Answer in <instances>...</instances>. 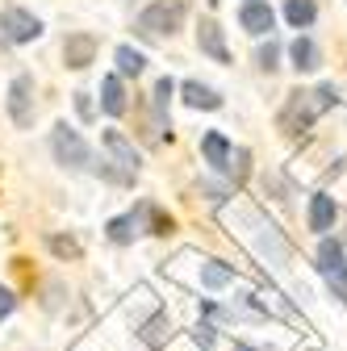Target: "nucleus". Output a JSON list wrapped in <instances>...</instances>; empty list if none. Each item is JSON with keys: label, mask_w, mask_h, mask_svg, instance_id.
<instances>
[{"label": "nucleus", "mask_w": 347, "mask_h": 351, "mask_svg": "<svg viewBox=\"0 0 347 351\" xmlns=\"http://www.w3.org/2000/svg\"><path fill=\"white\" fill-rule=\"evenodd\" d=\"M335 101H339L335 84H322V88H314V93H293L285 101V109H280V130H285V134H301V130H310L314 117L322 109H331Z\"/></svg>", "instance_id": "obj_1"}, {"label": "nucleus", "mask_w": 347, "mask_h": 351, "mask_svg": "<svg viewBox=\"0 0 347 351\" xmlns=\"http://www.w3.org/2000/svg\"><path fill=\"white\" fill-rule=\"evenodd\" d=\"M184 25V0H155L151 9H143L139 13V21H134V29H139V38H171Z\"/></svg>", "instance_id": "obj_2"}, {"label": "nucleus", "mask_w": 347, "mask_h": 351, "mask_svg": "<svg viewBox=\"0 0 347 351\" xmlns=\"http://www.w3.org/2000/svg\"><path fill=\"white\" fill-rule=\"evenodd\" d=\"M51 151H55V159H59L63 167H71V171L93 167V151H88V143H84L67 121H59V125L51 130Z\"/></svg>", "instance_id": "obj_3"}, {"label": "nucleus", "mask_w": 347, "mask_h": 351, "mask_svg": "<svg viewBox=\"0 0 347 351\" xmlns=\"http://www.w3.org/2000/svg\"><path fill=\"white\" fill-rule=\"evenodd\" d=\"M9 117L17 130H29L34 125V75H13L9 84Z\"/></svg>", "instance_id": "obj_4"}, {"label": "nucleus", "mask_w": 347, "mask_h": 351, "mask_svg": "<svg viewBox=\"0 0 347 351\" xmlns=\"http://www.w3.org/2000/svg\"><path fill=\"white\" fill-rule=\"evenodd\" d=\"M0 34L21 47V42L42 38V21H38L34 13H25V9H5V13H0Z\"/></svg>", "instance_id": "obj_5"}, {"label": "nucleus", "mask_w": 347, "mask_h": 351, "mask_svg": "<svg viewBox=\"0 0 347 351\" xmlns=\"http://www.w3.org/2000/svg\"><path fill=\"white\" fill-rule=\"evenodd\" d=\"M97 59V38L93 34H67L63 38V63L71 67V71H84V67H88Z\"/></svg>", "instance_id": "obj_6"}, {"label": "nucleus", "mask_w": 347, "mask_h": 351, "mask_svg": "<svg viewBox=\"0 0 347 351\" xmlns=\"http://www.w3.org/2000/svg\"><path fill=\"white\" fill-rule=\"evenodd\" d=\"M239 25L247 34H255V38H264V34H272L276 13H272V5H264V0H247V5L239 9Z\"/></svg>", "instance_id": "obj_7"}, {"label": "nucleus", "mask_w": 347, "mask_h": 351, "mask_svg": "<svg viewBox=\"0 0 347 351\" xmlns=\"http://www.w3.org/2000/svg\"><path fill=\"white\" fill-rule=\"evenodd\" d=\"M101 143H105V151L113 155V163H121L125 171H139V167H143V155L134 151V143H130V138L121 134V130H105Z\"/></svg>", "instance_id": "obj_8"}, {"label": "nucleus", "mask_w": 347, "mask_h": 351, "mask_svg": "<svg viewBox=\"0 0 347 351\" xmlns=\"http://www.w3.org/2000/svg\"><path fill=\"white\" fill-rule=\"evenodd\" d=\"M197 47L213 63H230V51H226V38H222V25L218 21H201L197 25Z\"/></svg>", "instance_id": "obj_9"}, {"label": "nucleus", "mask_w": 347, "mask_h": 351, "mask_svg": "<svg viewBox=\"0 0 347 351\" xmlns=\"http://www.w3.org/2000/svg\"><path fill=\"white\" fill-rule=\"evenodd\" d=\"M230 138L222 134V130H209V134H201V159L213 167V171H226V159H230Z\"/></svg>", "instance_id": "obj_10"}, {"label": "nucleus", "mask_w": 347, "mask_h": 351, "mask_svg": "<svg viewBox=\"0 0 347 351\" xmlns=\"http://www.w3.org/2000/svg\"><path fill=\"white\" fill-rule=\"evenodd\" d=\"M180 93H184V105H193V109H222V93L201 80H184Z\"/></svg>", "instance_id": "obj_11"}, {"label": "nucleus", "mask_w": 347, "mask_h": 351, "mask_svg": "<svg viewBox=\"0 0 347 351\" xmlns=\"http://www.w3.org/2000/svg\"><path fill=\"white\" fill-rule=\"evenodd\" d=\"M134 217H139V226L151 230V234H171V217H167L155 201H139V205H134Z\"/></svg>", "instance_id": "obj_12"}, {"label": "nucleus", "mask_w": 347, "mask_h": 351, "mask_svg": "<svg viewBox=\"0 0 347 351\" xmlns=\"http://www.w3.org/2000/svg\"><path fill=\"white\" fill-rule=\"evenodd\" d=\"M101 109L109 117H121L125 113V88H121V75H105L101 80Z\"/></svg>", "instance_id": "obj_13"}, {"label": "nucleus", "mask_w": 347, "mask_h": 351, "mask_svg": "<svg viewBox=\"0 0 347 351\" xmlns=\"http://www.w3.org/2000/svg\"><path fill=\"white\" fill-rule=\"evenodd\" d=\"M331 226H335V197L314 193V197H310V230L322 234V230H331Z\"/></svg>", "instance_id": "obj_14"}, {"label": "nucleus", "mask_w": 347, "mask_h": 351, "mask_svg": "<svg viewBox=\"0 0 347 351\" xmlns=\"http://www.w3.org/2000/svg\"><path fill=\"white\" fill-rule=\"evenodd\" d=\"M289 59H293V67L297 71H314L318 63H322V55H318V47H314V38H293V47H289Z\"/></svg>", "instance_id": "obj_15"}, {"label": "nucleus", "mask_w": 347, "mask_h": 351, "mask_svg": "<svg viewBox=\"0 0 347 351\" xmlns=\"http://www.w3.org/2000/svg\"><path fill=\"white\" fill-rule=\"evenodd\" d=\"M143 226H139V217H134V209L130 213H121V217H113V222L105 226V234H109V243H117V247H125V243H134V234H139Z\"/></svg>", "instance_id": "obj_16"}, {"label": "nucleus", "mask_w": 347, "mask_h": 351, "mask_svg": "<svg viewBox=\"0 0 347 351\" xmlns=\"http://www.w3.org/2000/svg\"><path fill=\"white\" fill-rule=\"evenodd\" d=\"M117 75H125V80H139L143 71H147V55L143 51H134V47H117Z\"/></svg>", "instance_id": "obj_17"}, {"label": "nucleus", "mask_w": 347, "mask_h": 351, "mask_svg": "<svg viewBox=\"0 0 347 351\" xmlns=\"http://www.w3.org/2000/svg\"><path fill=\"white\" fill-rule=\"evenodd\" d=\"M139 339H143L147 347H163V343L171 339V318H167V314L147 318V322H143V330H139Z\"/></svg>", "instance_id": "obj_18"}, {"label": "nucleus", "mask_w": 347, "mask_h": 351, "mask_svg": "<svg viewBox=\"0 0 347 351\" xmlns=\"http://www.w3.org/2000/svg\"><path fill=\"white\" fill-rule=\"evenodd\" d=\"M285 17H289L293 29H310L314 17H318V5H314V0H289V5H285Z\"/></svg>", "instance_id": "obj_19"}, {"label": "nucleus", "mask_w": 347, "mask_h": 351, "mask_svg": "<svg viewBox=\"0 0 347 351\" xmlns=\"http://www.w3.org/2000/svg\"><path fill=\"white\" fill-rule=\"evenodd\" d=\"M230 280H235V268H226V263H218V259L201 263V285L205 289H226Z\"/></svg>", "instance_id": "obj_20"}, {"label": "nucleus", "mask_w": 347, "mask_h": 351, "mask_svg": "<svg viewBox=\"0 0 347 351\" xmlns=\"http://www.w3.org/2000/svg\"><path fill=\"white\" fill-rule=\"evenodd\" d=\"M226 176H230V184H235V189L251 176V151H247V147L230 151V159H226Z\"/></svg>", "instance_id": "obj_21"}, {"label": "nucleus", "mask_w": 347, "mask_h": 351, "mask_svg": "<svg viewBox=\"0 0 347 351\" xmlns=\"http://www.w3.org/2000/svg\"><path fill=\"white\" fill-rule=\"evenodd\" d=\"M93 171H97V176H105L109 184H134V171H125L121 163H109V159H97V163H93Z\"/></svg>", "instance_id": "obj_22"}, {"label": "nucleus", "mask_w": 347, "mask_h": 351, "mask_svg": "<svg viewBox=\"0 0 347 351\" xmlns=\"http://www.w3.org/2000/svg\"><path fill=\"white\" fill-rule=\"evenodd\" d=\"M171 93H176V84H171V80H167V75H163V80H159V84H155V93H151V109H155V113H163V117H167V105H171Z\"/></svg>", "instance_id": "obj_23"}, {"label": "nucleus", "mask_w": 347, "mask_h": 351, "mask_svg": "<svg viewBox=\"0 0 347 351\" xmlns=\"http://www.w3.org/2000/svg\"><path fill=\"white\" fill-rule=\"evenodd\" d=\"M255 63H259V71H276V67H280V47H276L272 38L255 51Z\"/></svg>", "instance_id": "obj_24"}, {"label": "nucleus", "mask_w": 347, "mask_h": 351, "mask_svg": "<svg viewBox=\"0 0 347 351\" xmlns=\"http://www.w3.org/2000/svg\"><path fill=\"white\" fill-rule=\"evenodd\" d=\"M326 276V285H331V293L339 297V301H347V259L339 263V268H331V272H322Z\"/></svg>", "instance_id": "obj_25"}, {"label": "nucleus", "mask_w": 347, "mask_h": 351, "mask_svg": "<svg viewBox=\"0 0 347 351\" xmlns=\"http://www.w3.org/2000/svg\"><path fill=\"white\" fill-rule=\"evenodd\" d=\"M47 247L59 255V259H80V243L75 239H63V234H51L47 239Z\"/></svg>", "instance_id": "obj_26"}, {"label": "nucleus", "mask_w": 347, "mask_h": 351, "mask_svg": "<svg viewBox=\"0 0 347 351\" xmlns=\"http://www.w3.org/2000/svg\"><path fill=\"white\" fill-rule=\"evenodd\" d=\"M197 193H205L209 201H222V197L235 193V184H197Z\"/></svg>", "instance_id": "obj_27"}, {"label": "nucleus", "mask_w": 347, "mask_h": 351, "mask_svg": "<svg viewBox=\"0 0 347 351\" xmlns=\"http://www.w3.org/2000/svg\"><path fill=\"white\" fill-rule=\"evenodd\" d=\"M13 310H17V297H13V289H0V322H5Z\"/></svg>", "instance_id": "obj_28"}, {"label": "nucleus", "mask_w": 347, "mask_h": 351, "mask_svg": "<svg viewBox=\"0 0 347 351\" xmlns=\"http://www.w3.org/2000/svg\"><path fill=\"white\" fill-rule=\"evenodd\" d=\"M75 113H80L84 121H93V97H88V93H75Z\"/></svg>", "instance_id": "obj_29"}, {"label": "nucleus", "mask_w": 347, "mask_h": 351, "mask_svg": "<svg viewBox=\"0 0 347 351\" xmlns=\"http://www.w3.org/2000/svg\"><path fill=\"white\" fill-rule=\"evenodd\" d=\"M197 339L209 347V343H213V326H209V322H201V326H197Z\"/></svg>", "instance_id": "obj_30"}, {"label": "nucleus", "mask_w": 347, "mask_h": 351, "mask_svg": "<svg viewBox=\"0 0 347 351\" xmlns=\"http://www.w3.org/2000/svg\"><path fill=\"white\" fill-rule=\"evenodd\" d=\"M230 351H255V347H247V343H235V347H230Z\"/></svg>", "instance_id": "obj_31"}, {"label": "nucleus", "mask_w": 347, "mask_h": 351, "mask_svg": "<svg viewBox=\"0 0 347 351\" xmlns=\"http://www.w3.org/2000/svg\"><path fill=\"white\" fill-rule=\"evenodd\" d=\"M205 5H209V9H213V5H218V0H205Z\"/></svg>", "instance_id": "obj_32"}]
</instances>
